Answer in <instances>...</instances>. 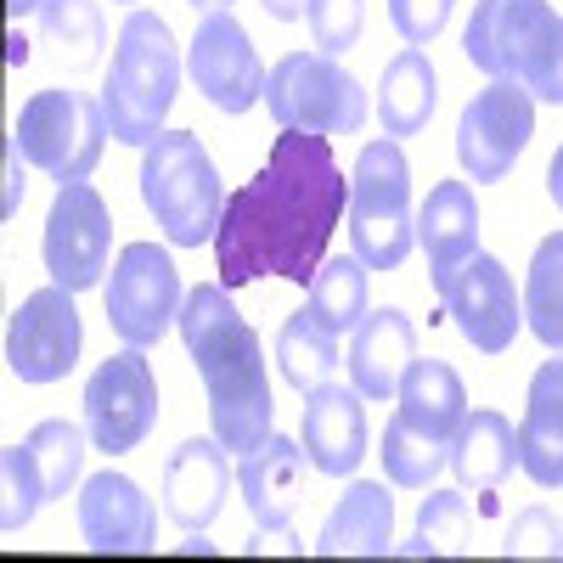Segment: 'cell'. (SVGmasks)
Listing matches in <instances>:
<instances>
[{"label": "cell", "mask_w": 563, "mask_h": 563, "mask_svg": "<svg viewBox=\"0 0 563 563\" xmlns=\"http://www.w3.org/2000/svg\"><path fill=\"white\" fill-rule=\"evenodd\" d=\"M519 467L541 490L563 485V350H552V361H541L530 378L519 417Z\"/></svg>", "instance_id": "obj_22"}, {"label": "cell", "mask_w": 563, "mask_h": 563, "mask_svg": "<svg viewBox=\"0 0 563 563\" xmlns=\"http://www.w3.org/2000/svg\"><path fill=\"white\" fill-rule=\"evenodd\" d=\"M344 209L350 175L333 158V141L310 130H282L260 175L225 198L214 231L220 282L225 288H249L265 276L310 282L327 260Z\"/></svg>", "instance_id": "obj_1"}, {"label": "cell", "mask_w": 563, "mask_h": 563, "mask_svg": "<svg viewBox=\"0 0 563 563\" xmlns=\"http://www.w3.org/2000/svg\"><path fill=\"white\" fill-rule=\"evenodd\" d=\"M108 135L113 130H108L102 97H85V90H34L18 113V130H12L23 158L57 186L90 180V169L102 164Z\"/></svg>", "instance_id": "obj_7"}, {"label": "cell", "mask_w": 563, "mask_h": 563, "mask_svg": "<svg viewBox=\"0 0 563 563\" xmlns=\"http://www.w3.org/2000/svg\"><path fill=\"white\" fill-rule=\"evenodd\" d=\"M434 102H440L434 63H429V52H422V45H406V52L384 68V85H378V119H384V135L406 141V135H417V130H429Z\"/></svg>", "instance_id": "obj_26"}, {"label": "cell", "mask_w": 563, "mask_h": 563, "mask_svg": "<svg viewBox=\"0 0 563 563\" xmlns=\"http://www.w3.org/2000/svg\"><path fill=\"white\" fill-rule=\"evenodd\" d=\"M23 164H29L23 147H18V141H7V198H0V214H7V220L23 209Z\"/></svg>", "instance_id": "obj_38"}, {"label": "cell", "mask_w": 563, "mask_h": 563, "mask_svg": "<svg viewBox=\"0 0 563 563\" xmlns=\"http://www.w3.org/2000/svg\"><path fill=\"white\" fill-rule=\"evenodd\" d=\"M192 7H198V12H225L231 0H192Z\"/></svg>", "instance_id": "obj_42"}, {"label": "cell", "mask_w": 563, "mask_h": 563, "mask_svg": "<svg viewBox=\"0 0 563 563\" xmlns=\"http://www.w3.org/2000/svg\"><path fill=\"white\" fill-rule=\"evenodd\" d=\"M85 440L90 429L85 422H68V417H45L40 429L23 440L34 467H40V485H45V501H63L79 479V467H85Z\"/></svg>", "instance_id": "obj_30"}, {"label": "cell", "mask_w": 563, "mask_h": 563, "mask_svg": "<svg viewBox=\"0 0 563 563\" xmlns=\"http://www.w3.org/2000/svg\"><path fill=\"white\" fill-rule=\"evenodd\" d=\"M321 558H384L395 552V496L378 479H355L339 507L321 519L316 536Z\"/></svg>", "instance_id": "obj_23"}, {"label": "cell", "mask_w": 563, "mask_h": 563, "mask_svg": "<svg viewBox=\"0 0 563 563\" xmlns=\"http://www.w3.org/2000/svg\"><path fill=\"white\" fill-rule=\"evenodd\" d=\"M180 339L192 355L203 395H209V434L231 451L249 456L254 445H265L271 434V378H265V355H260V333L249 327V316L231 305L225 282H198L180 299Z\"/></svg>", "instance_id": "obj_2"}, {"label": "cell", "mask_w": 563, "mask_h": 563, "mask_svg": "<svg viewBox=\"0 0 563 563\" xmlns=\"http://www.w3.org/2000/svg\"><path fill=\"white\" fill-rule=\"evenodd\" d=\"M395 400H400L395 417L406 422V429L429 434V440H440V445L456 440L462 417H467V389H462V378H456L445 361H411L406 378H400V389H395Z\"/></svg>", "instance_id": "obj_24"}, {"label": "cell", "mask_w": 563, "mask_h": 563, "mask_svg": "<svg viewBox=\"0 0 563 563\" xmlns=\"http://www.w3.org/2000/svg\"><path fill=\"white\" fill-rule=\"evenodd\" d=\"M40 501H45V485H40V467H34L29 445H7L0 451V530L23 536L34 525Z\"/></svg>", "instance_id": "obj_33"}, {"label": "cell", "mask_w": 563, "mask_h": 563, "mask_svg": "<svg viewBox=\"0 0 563 563\" xmlns=\"http://www.w3.org/2000/svg\"><path fill=\"white\" fill-rule=\"evenodd\" d=\"M462 52L485 79H512L536 102H563V18L547 0H479Z\"/></svg>", "instance_id": "obj_4"}, {"label": "cell", "mask_w": 563, "mask_h": 563, "mask_svg": "<svg viewBox=\"0 0 563 563\" xmlns=\"http://www.w3.org/2000/svg\"><path fill=\"white\" fill-rule=\"evenodd\" d=\"M305 310L316 327H327L333 339L355 333L361 316H366V265L355 254L339 260H321V271L305 282Z\"/></svg>", "instance_id": "obj_27"}, {"label": "cell", "mask_w": 563, "mask_h": 563, "mask_svg": "<svg viewBox=\"0 0 563 563\" xmlns=\"http://www.w3.org/2000/svg\"><path fill=\"white\" fill-rule=\"evenodd\" d=\"M124 7H130V0H124Z\"/></svg>", "instance_id": "obj_43"}, {"label": "cell", "mask_w": 563, "mask_h": 563, "mask_svg": "<svg viewBox=\"0 0 563 563\" xmlns=\"http://www.w3.org/2000/svg\"><path fill=\"white\" fill-rule=\"evenodd\" d=\"M305 23H310L316 52H327V57H344L350 45L361 40L366 7H361V0H310V7H305Z\"/></svg>", "instance_id": "obj_35"}, {"label": "cell", "mask_w": 563, "mask_h": 563, "mask_svg": "<svg viewBox=\"0 0 563 563\" xmlns=\"http://www.w3.org/2000/svg\"><path fill=\"white\" fill-rule=\"evenodd\" d=\"M79 350H85V327H79V305H74V294L63 288V282L29 294L7 321V366L23 384L68 378V372L79 366Z\"/></svg>", "instance_id": "obj_13"}, {"label": "cell", "mask_w": 563, "mask_h": 563, "mask_svg": "<svg viewBox=\"0 0 563 563\" xmlns=\"http://www.w3.org/2000/svg\"><path fill=\"white\" fill-rule=\"evenodd\" d=\"M260 7H265L276 23H294V18H305V7H310V0H260Z\"/></svg>", "instance_id": "obj_39"}, {"label": "cell", "mask_w": 563, "mask_h": 563, "mask_svg": "<svg viewBox=\"0 0 563 563\" xmlns=\"http://www.w3.org/2000/svg\"><path fill=\"white\" fill-rule=\"evenodd\" d=\"M507 558H563V525L547 507H525L507 530Z\"/></svg>", "instance_id": "obj_36"}, {"label": "cell", "mask_w": 563, "mask_h": 563, "mask_svg": "<svg viewBox=\"0 0 563 563\" xmlns=\"http://www.w3.org/2000/svg\"><path fill=\"white\" fill-rule=\"evenodd\" d=\"M113 254V220L108 203L90 180H63L52 214H45V238H40V260L52 271V282H63L68 294L97 288Z\"/></svg>", "instance_id": "obj_11"}, {"label": "cell", "mask_w": 563, "mask_h": 563, "mask_svg": "<svg viewBox=\"0 0 563 563\" xmlns=\"http://www.w3.org/2000/svg\"><path fill=\"white\" fill-rule=\"evenodd\" d=\"M378 456H384V479H389L395 490H429V485L440 479V467H451V445L406 429L400 417H389Z\"/></svg>", "instance_id": "obj_32"}, {"label": "cell", "mask_w": 563, "mask_h": 563, "mask_svg": "<svg viewBox=\"0 0 563 563\" xmlns=\"http://www.w3.org/2000/svg\"><path fill=\"white\" fill-rule=\"evenodd\" d=\"M186 74L220 113H249L254 102H265L260 52L231 12H198V34L186 45Z\"/></svg>", "instance_id": "obj_15"}, {"label": "cell", "mask_w": 563, "mask_h": 563, "mask_svg": "<svg viewBox=\"0 0 563 563\" xmlns=\"http://www.w3.org/2000/svg\"><path fill=\"white\" fill-rule=\"evenodd\" d=\"M350 249L366 271H400L417 243V214H411V164L400 141H366L355 169H350Z\"/></svg>", "instance_id": "obj_6"}, {"label": "cell", "mask_w": 563, "mask_h": 563, "mask_svg": "<svg viewBox=\"0 0 563 563\" xmlns=\"http://www.w3.org/2000/svg\"><path fill=\"white\" fill-rule=\"evenodd\" d=\"M34 7H45V0H12V23H18L23 12H34Z\"/></svg>", "instance_id": "obj_41"}, {"label": "cell", "mask_w": 563, "mask_h": 563, "mask_svg": "<svg viewBox=\"0 0 563 563\" xmlns=\"http://www.w3.org/2000/svg\"><path fill=\"white\" fill-rule=\"evenodd\" d=\"M440 305L451 310L456 333L479 355H507L512 339H519V321H525V299L512 288V271L496 254L462 260L451 271V282L440 288Z\"/></svg>", "instance_id": "obj_14"}, {"label": "cell", "mask_w": 563, "mask_h": 563, "mask_svg": "<svg viewBox=\"0 0 563 563\" xmlns=\"http://www.w3.org/2000/svg\"><path fill=\"white\" fill-rule=\"evenodd\" d=\"M40 29H45V40L57 45V57L68 68H90L102 57V45H108V23H102L97 0H45Z\"/></svg>", "instance_id": "obj_31"}, {"label": "cell", "mask_w": 563, "mask_h": 563, "mask_svg": "<svg viewBox=\"0 0 563 563\" xmlns=\"http://www.w3.org/2000/svg\"><path fill=\"white\" fill-rule=\"evenodd\" d=\"M417 243L429 254V282L434 294L451 282V271L462 260L479 254V203H474V186L467 180H440L429 186V198L417 209Z\"/></svg>", "instance_id": "obj_20"}, {"label": "cell", "mask_w": 563, "mask_h": 563, "mask_svg": "<svg viewBox=\"0 0 563 563\" xmlns=\"http://www.w3.org/2000/svg\"><path fill=\"white\" fill-rule=\"evenodd\" d=\"M265 108L282 130L310 135H355L366 124V90L339 57L327 52H288L265 74Z\"/></svg>", "instance_id": "obj_8"}, {"label": "cell", "mask_w": 563, "mask_h": 563, "mask_svg": "<svg viewBox=\"0 0 563 563\" xmlns=\"http://www.w3.org/2000/svg\"><path fill=\"white\" fill-rule=\"evenodd\" d=\"M530 135H536V97L512 79H490L456 119V158L467 180H507V169L530 147Z\"/></svg>", "instance_id": "obj_12"}, {"label": "cell", "mask_w": 563, "mask_h": 563, "mask_svg": "<svg viewBox=\"0 0 563 563\" xmlns=\"http://www.w3.org/2000/svg\"><path fill=\"white\" fill-rule=\"evenodd\" d=\"M519 467V429L501 411H467L451 440V474L462 490H496Z\"/></svg>", "instance_id": "obj_25"}, {"label": "cell", "mask_w": 563, "mask_h": 563, "mask_svg": "<svg viewBox=\"0 0 563 563\" xmlns=\"http://www.w3.org/2000/svg\"><path fill=\"white\" fill-rule=\"evenodd\" d=\"M366 395L350 384H333L327 378L321 389L305 395V417H299V440H305V456L316 474L327 479H350L361 456H366Z\"/></svg>", "instance_id": "obj_17"}, {"label": "cell", "mask_w": 563, "mask_h": 563, "mask_svg": "<svg viewBox=\"0 0 563 563\" xmlns=\"http://www.w3.org/2000/svg\"><path fill=\"white\" fill-rule=\"evenodd\" d=\"M305 462H310L305 440H294V434H265V445L238 456L243 507L265 536H282L294 525V507H299V490H305Z\"/></svg>", "instance_id": "obj_19"}, {"label": "cell", "mask_w": 563, "mask_h": 563, "mask_svg": "<svg viewBox=\"0 0 563 563\" xmlns=\"http://www.w3.org/2000/svg\"><path fill=\"white\" fill-rule=\"evenodd\" d=\"M547 192H552V203L563 209V147L552 153V169H547Z\"/></svg>", "instance_id": "obj_40"}, {"label": "cell", "mask_w": 563, "mask_h": 563, "mask_svg": "<svg viewBox=\"0 0 563 563\" xmlns=\"http://www.w3.org/2000/svg\"><path fill=\"white\" fill-rule=\"evenodd\" d=\"M153 422H158V378L147 366V350L124 344L90 372V384H85L90 445L108 451V456H124L153 434Z\"/></svg>", "instance_id": "obj_10"}, {"label": "cell", "mask_w": 563, "mask_h": 563, "mask_svg": "<svg viewBox=\"0 0 563 563\" xmlns=\"http://www.w3.org/2000/svg\"><path fill=\"white\" fill-rule=\"evenodd\" d=\"M141 203L175 249H203L214 238L225 214V186L203 135L164 130L153 147H141Z\"/></svg>", "instance_id": "obj_5"}, {"label": "cell", "mask_w": 563, "mask_h": 563, "mask_svg": "<svg viewBox=\"0 0 563 563\" xmlns=\"http://www.w3.org/2000/svg\"><path fill=\"white\" fill-rule=\"evenodd\" d=\"M389 23L406 45H429L451 23V0H389Z\"/></svg>", "instance_id": "obj_37"}, {"label": "cell", "mask_w": 563, "mask_h": 563, "mask_svg": "<svg viewBox=\"0 0 563 563\" xmlns=\"http://www.w3.org/2000/svg\"><path fill=\"white\" fill-rule=\"evenodd\" d=\"M180 271L158 243H124L108 276V327L119 344L153 350L180 321Z\"/></svg>", "instance_id": "obj_9"}, {"label": "cell", "mask_w": 563, "mask_h": 563, "mask_svg": "<svg viewBox=\"0 0 563 563\" xmlns=\"http://www.w3.org/2000/svg\"><path fill=\"white\" fill-rule=\"evenodd\" d=\"M225 490H231V451L209 434V440H180L164 462V479H158V496H164V512L180 525V530H209L225 507Z\"/></svg>", "instance_id": "obj_18"}, {"label": "cell", "mask_w": 563, "mask_h": 563, "mask_svg": "<svg viewBox=\"0 0 563 563\" xmlns=\"http://www.w3.org/2000/svg\"><path fill=\"white\" fill-rule=\"evenodd\" d=\"M79 536L90 552H153L158 547V512L153 496L130 474H90L79 485Z\"/></svg>", "instance_id": "obj_16"}, {"label": "cell", "mask_w": 563, "mask_h": 563, "mask_svg": "<svg viewBox=\"0 0 563 563\" xmlns=\"http://www.w3.org/2000/svg\"><path fill=\"white\" fill-rule=\"evenodd\" d=\"M417 361V327L406 310L384 305V310H366L361 327L350 333V384L366 400H389L406 378V366Z\"/></svg>", "instance_id": "obj_21"}, {"label": "cell", "mask_w": 563, "mask_h": 563, "mask_svg": "<svg viewBox=\"0 0 563 563\" xmlns=\"http://www.w3.org/2000/svg\"><path fill=\"white\" fill-rule=\"evenodd\" d=\"M417 536L434 552H467L474 547V512L462 490H429L417 507Z\"/></svg>", "instance_id": "obj_34"}, {"label": "cell", "mask_w": 563, "mask_h": 563, "mask_svg": "<svg viewBox=\"0 0 563 563\" xmlns=\"http://www.w3.org/2000/svg\"><path fill=\"white\" fill-rule=\"evenodd\" d=\"M276 366H282V378H288L299 395H310V389H321L339 372V339L327 333V327H316L310 310H294L288 321L276 327Z\"/></svg>", "instance_id": "obj_28"}, {"label": "cell", "mask_w": 563, "mask_h": 563, "mask_svg": "<svg viewBox=\"0 0 563 563\" xmlns=\"http://www.w3.org/2000/svg\"><path fill=\"white\" fill-rule=\"evenodd\" d=\"M525 327L547 350H563V231L536 243V260L525 276Z\"/></svg>", "instance_id": "obj_29"}, {"label": "cell", "mask_w": 563, "mask_h": 563, "mask_svg": "<svg viewBox=\"0 0 563 563\" xmlns=\"http://www.w3.org/2000/svg\"><path fill=\"white\" fill-rule=\"evenodd\" d=\"M180 90V45L158 12H130L113 40V63L102 79L108 130L124 147H153Z\"/></svg>", "instance_id": "obj_3"}]
</instances>
